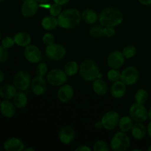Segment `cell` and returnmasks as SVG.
Here are the masks:
<instances>
[{
	"mask_svg": "<svg viewBox=\"0 0 151 151\" xmlns=\"http://www.w3.org/2000/svg\"><path fill=\"white\" fill-rule=\"evenodd\" d=\"M1 101H2V100H1V97H0V105H1Z\"/></svg>",
	"mask_w": 151,
	"mask_h": 151,
	"instance_id": "53",
	"label": "cell"
},
{
	"mask_svg": "<svg viewBox=\"0 0 151 151\" xmlns=\"http://www.w3.org/2000/svg\"><path fill=\"white\" fill-rule=\"evenodd\" d=\"M17 90L13 84H4L0 86V97L2 100H12L18 92Z\"/></svg>",
	"mask_w": 151,
	"mask_h": 151,
	"instance_id": "19",
	"label": "cell"
},
{
	"mask_svg": "<svg viewBox=\"0 0 151 151\" xmlns=\"http://www.w3.org/2000/svg\"><path fill=\"white\" fill-rule=\"evenodd\" d=\"M21 1H25V0H21Z\"/></svg>",
	"mask_w": 151,
	"mask_h": 151,
	"instance_id": "54",
	"label": "cell"
},
{
	"mask_svg": "<svg viewBox=\"0 0 151 151\" xmlns=\"http://www.w3.org/2000/svg\"><path fill=\"white\" fill-rule=\"evenodd\" d=\"M53 1H54V2L56 3V4H60V5L63 6L66 4L67 3H69V1H70V0H53Z\"/></svg>",
	"mask_w": 151,
	"mask_h": 151,
	"instance_id": "41",
	"label": "cell"
},
{
	"mask_svg": "<svg viewBox=\"0 0 151 151\" xmlns=\"http://www.w3.org/2000/svg\"><path fill=\"white\" fill-rule=\"evenodd\" d=\"M47 81L53 86H60L67 81V75L61 69H53L47 74Z\"/></svg>",
	"mask_w": 151,
	"mask_h": 151,
	"instance_id": "7",
	"label": "cell"
},
{
	"mask_svg": "<svg viewBox=\"0 0 151 151\" xmlns=\"http://www.w3.org/2000/svg\"><path fill=\"white\" fill-rule=\"evenodd\" d=\"M111 147H109L107 143L103 140L97 141L93 146V150L94 151H109Z\"/></svg>",
	"mask_w": 151,
	"mask_h": 151,
	"instance_id": "33",
	"label": "cell"
},
{
	"mask_svg": "<svg viewBox=\"0 0 151 151\" xmlns=\"http://www.w3.org/2000/svg\"><path fill=\"white\" fill-rule=\"evenodd\" d=\"M3 148L6 151H22L24 149V144L19 138L10 137L4 142Z\"/></svg>",
	"mask_w": 151,
	"mask_h": 151,
	"instance_id": "16",
	"label": "cell"
},
{
	"mask_svg": "<svg viewBox=\"0 0 151 151\" xmlns=\"http://www.w3.org/2000/svg\"><path fill=\"white\" fill-rule=\"evenodd\" d=\"M24 151H34L33 148H30V147H27V148H24Z\"/></svg>",
	"mask_w": 151,
	"mask_h": 151,
	"instance_id": "49",
	"label": "cell"
},
{
	"mask_svg": "<svg viewBox=\"0 0 151 151\" xmlns=\"http://www.w3.org/2000/svg\"><path fill=\"white\" fill-rule=\"evenodd\" d=\"M147 134H148V136L151 138V120L148 123V125H147Z\"/></svg>",
	"mask_w": 151,
	"mask_h": 151,
	"instance_id": "46",
	"label": "cell"
},
{
	"mask_svg": "<svg viewBox=\"0 0 151 151\" xmlns=\"http://www.w3.org/2000/svg\"><path fill=\"white\" fill-rule=\"evenodd\" d=\"M49 10H50V13L51 16H55V17H58L62 12L61 5L54 2V4H51Z\"/></svg>",
	"mask_w": 151,
	"mask_h": 151,
	"instance_id": "36",
	"label": "cell"
},
{
	"mask_svg": "<svg viewBox=\"0 0 151 151\" xmlns=\"http://www.w3.org/2000/svg\"><path fill=\"white\" fill-rule=\"evenodd\" d=\"M77 151H91V149L87 145H79L78 147L75 148Z\"/></svg>",
	"mask_w": 151,
	"mask_h": 151,
	"instance_id": "40",
	"label": "cell"
},
{
	"mask_svg": "<svg viewBox=\"0 0 151 151\" xmlns=\"http://www.w3.org/2000/svg\"><path fill=\"white\" fill-rule=\"evenodd\" d=\"M31 76L28 72L25 70H19L13 77V85L19 91H25L30 86Z\"/></svg>",
	"mask_w": 151,
	"mask_h": 151,
	"instance_id": "5",
	"label": "cell"
},
{
	"mask_svg": "<svg viewBox=\"0 0 151 151\" xmlns=\"http://www.w3.org/2000/svg\"><path fill=\"white\" fill-rule=\"evenodd\" d=\"M115 29L112 27H103V35L104 36L108 37V38H111L113 37L115 35Z\"/></svg>",
	"mask_w": 151,
	"mask_h": 151,
	"instance_id": "39",
	"label": "cell"
},
{
	"mask_svg": "<svg viewBox=\"0 0 151 151\" xmlns=\"http://www.w3.org/2000/svg\"><path fill=\"white\" fill-rule=\"evenodd\" d=\"M42 41H43V43H44V44H46L47 46L54 44L55 43L54 35H52V34L50 33V32H47V33H45L44 35H43Z\"/></svg>",
	"mask_w": 151,
	"mask_h": 151,
	"instance_id": "38",
	"label": "cell"
},
{
	"mask_svg": "<svg viewBox=\"0 0 151 151\" xmlns=\"http://www.w3.org/2000/svg\"><path fill=\"white\" fill-rule=\"evenodd\" d=\"M63 71L67 75V76H74L79 71V66L76 61L70 60L66 63Z\"/></svg>",
	"mask_w": 151,
	"mask_h": 151,
	"instance_id": "28",
	"label": "cell"
},
{
	"mask_svg": "<svg viewBox=\"0 0 151 151\" xmlns=\"http://www.w3.org/2000/svg\"><path fill=\"white\" fill-rule=\"evenodd\" d=\"M122 53L125 58H132L137 53V48L133 45H128L123 49Z\"/></svg>",
	"mask_w": 151,
	"mask_h": 151,
	"instance_id": "31",
	"label": "cell"
},
{
	"mask_svg": "<svg viewBox=\"0 0 151 151\" xmlns=\"http://www.w3.org/2000/svg\"><path fill=\"white\" fill-rule=\"evenodd\" d=\"M14 105L17 109H24L27 105L28 99L27 96L24 91H19L16 93L13 99Z\"/></svg>",
	"mask_w": 151,
	"mask_h": 151,
	"instance_id": "26",
	"label": "cell"
},
{
	"mask_svg": "<svg viewBox=\"0 0 151 151\" xmlns=\"http://www.w3.org/2000/svg\"><path fill=\"white\" fill-rule=\"evenodd\" d=\"M13 38L16 45L22 47H26L27 46L29 45L32 41L30 35L28 32L23 31L16 32L13 36Z\"/></svg>",
	"mask_w": 151,
	"mask_h": 151,
	"instance_id": "21",
	"label": "cell"
},
{
	"mask_svg": "<svg viewBox=\"0 0 151 151\" xmlns=\"http://www.w3.org/2000/svg\"><path fill=\"white\" fill-rule=\"evenodd\" d=\"M81 19L82 16L78 9H66L58 16V26L63 29H72L79 24Z\"/></svg>",
	"mask_w": 151,
	"mask_h": 151,
	"instance_id": "1",
	"label": "cell"
},
{
	"mask_svg": "<svg viewBox=\"0 0 151 151\" xmlns=\"http://www.w3.org/2000/svg\"><path fill=\"white\" fill-rule=\"evenodd\" d=\"M4 78H5V75H4V72L0 69V84L4 82Z\"/></svg>",
	"mask_w": 151,
	"mask_h": 151,
	"instance_id": "44",
	"label": "cell"
},
{
	"mask_svg": "<svg viewBox=\"0 0 151 151\" xmlns=\"http://www.w3.org/2000/svg\"><path fill=\"white\" fill-rule=\"evenodd\" d=\"M16 109L14 103L10 102V100H2L0 105V113L4 117L10 119L15 116Z\"/></svg>",
	"mask_w": 151,
	"mask_h": 151,
	"instance_id": "18",
	"label": "cell"
},
{
	"mask_svg": "<svg viewBox=\"0 0 151 151\" xmlns=\"http://www.w3.org/2000/svg\"><path fill=\"white\" fill-rule=\"evenodd\" d=\"M39 8V4L35 0H25L21 7V13L25 18H31L35 16Z\"/></svg>",
	"mask_w": 151,
	"mask_h": 151,
	"instance_id": "13",
	"label": "cell"
},
{
	"mask_svg": "<svg viewBox=\"0 0 151 151\" xmlns=\"http://www.w3.org/2000/svg\"><path fill=\"white\" fill-rule=\"evenodd\" d=\"M82 19L85 23L88 24H94L97 20H98V15L97 14L95 11L92 9L87 8L83 11Z\"/></svg>",
	"mask_w": 151,
	"mask_h": 151,
	"instance_id": "25",
	"label": "cell"
},
{
	"mask_svg": "<svg viewBox=\"0 0 151 151\" xmlns=\"http://www.w3.org/2000/svg\"><path fill=\"white\" fill-rule=\"evenodd\" d=\"M92 88L94 92L97 95L103 96L108 91V85L101 78H97L93 81Z\"/></svg>",
	"mask_w": 151,
	"mask_h": 151,
	"instance_id": "23",
	"label": "cell"
},
{
	"mask_svg": "<svg viewBox=\"0 0 151 151\" xmlns=\"http://www.w3.org/2000/svg\"><path fill=\"white\" fill-rule=\"evenodd\" d=\"M1 38H2V34H1V30H0V41H1Z\"/></svg>",
	"mask_w": 151,
	"mask_h": 151,
	"instance_id": "50",
	"label": "cell"
},
{
	"mask_svg": "<svg viewBox=\"0 0 151 151\" xmlns=\"http://www.w3.org/2000/svg\"><path fill=\"white\" fill-rule=\"evenodd\" d=\"M107 78L113 83L120 81L121 72L117 69H111L107 73Z\"/></svg>",
	"mask_w": 151,
	"mask_h": 151,
	"instance_id": "30",
	"label": "cell"
},
{
	"mask_svg": "<svg viewBox=\"0 0 151 151\" xmlns=\"http://www.w3.org/2000/svg\"><path fill=\"white\" fill-rule=\"evenodd\" d=\"M91 36L94 38H100L103 36V28L100 26L91 27L89 29Z\"/></svg>",
	"mask_w": 151,
	"mask_h": 151,
	"instance_id": "32",
	"label": "cell"
},
{
	"mask_svg": "<svg viewBox=\"0 0 151 151\" xmlns=\"http://www.w3.org/2000/svg\"><path fill=\"white\" fill-rule=\"evenodd\" d=\"M4 1V0H0V3H1L2 1Z\"/></svg>",
	"mask_w": 151,
	"mask_h": 151,
	"instance_id": "52",
	"label": "cell"
},
{
	"mask_svg": "<svg viewBox=\"0 0 151 151\" xmlns=\"http://www.w3.org/2000/svg\"><path fill=\"white\" fill-rule=\"evenodd\" d=\"M24 56L29 63H37L41 61L42 58V53L37 46L29 44L24 48Z\"/></svg>",
	"mask_w": 151,
	"mask_h": 151,
	"instance_id": "11",
	"label": "cell"
},
{
	"mask_svg": "<svg viewBox=\"0 0 151 151\" xmlns=\"http://www.w3.org/2000/svg\"><path fill=\"white\" fill-rule=\"evenodd\" d=\"M126 85L121 81L114 82L111 87V94L115 98H121L126 93Z\"/></svg>",
	"mask_w": 151,
	"mask_h": 151,
	"instance_id": "20",
	"label": "cell"
},
{
	"mask_svg": "<svg viewBox=\"0 0 151 151\" xmlns=\"http://www.w3.org/2000/svg\"><path fill=\"white\" fill-rule=\"evenodd\" d=\"M45 53L49 59L52 60H60L65 57L66 54V49L61 44H52L47 46Z\"/></svg>",
	"mask_w": 151,
	"mask_h": 151,
	"instance_id": "8",
	"label": "cell"
},
{
	"mask_svg": "<svg viewBox=\"0 0 151 151\" xmlns=\"http://www.w3.org/2000/svg\"><path fill=\"white\" fill-rule=\"evenodd\" d=\"M15 44H16V43H15L13 37L6 36L4 37L3 38H1V45L2 46V47H4V48L7 49V50L13 47V46H14Z\"/></svg>",
	"mask_w": 151,
	"mask_h": 151,
	"instance_id": "34",
	"label": "cell"
},
{
	"mask_svg": "<svg viewBox=\"0 0 151 151\" xmlns=\"http://www.w3.org/2000/svg\"><path fill=\"white\" fill-rule=\"evenodd\" d=\"M9 56H10V54H9L8 50L0 45V63H5L8 60Z\"/></svg>",
	"mask_w": 151,
	"mask_h": 151,
	"instance_id": "37",
	"label": "cell"
},
{
	"mask_svg": "<svg viewBox=\"0 0 151 151\" xmlns=\"http://www.w3.org/2000/svg\"><path fill=\"white\" fill-rule=\"evenodd\" d=\"M131 134L136 139H143L147 134V127L142 122H136L131 128Z\"/></svg>",
	"mask_w": 151,
	"mask_h": 151,
	"instance_id": "22",
	"label": "cell"
},
{
	"mask_svg": "<svg viewBox=\"0 0 151 151\" xmlns=\"http://www.w3.org/2000/svg\"><path fill=\"white\" fill-rule=\"evenodd\" d=\"M76 133L75 129L69 125L62 127L58 133V138L60 141L64 145H69L75 140Z\"/></svg>",
	"mask_w": 151,
	"mask_h": 151,
	"instance_id": "15",
	"label": "cell"
},
{
	"mask_svg": "<svg viewBox=\"0 0 151 151\" xmlns=\"http://www.w3.org/2000/svg\"><path fill=\"white\" fill-rule=\"evenodd\" d=\"M47 81L44 77L38 76L32 78L30 86L34 94L37 96L43 95L47 90Z\"/></svg>",
	"mask_w": 151,
	"mask_h": 151,
	"instance_id": "12",
	"label": "cell"
},
{
	"mask_svg": "<svg viewBox=\"0 0 151 151\" xmlns=\"http://www.w3.org/2000/svg\"><path fill=\"white\" fill-rule=\"evenodd\" d=\"M139 2L145 6H149L151 4V0H138Z\"/></svg>",
	"mask_w": 151,
	"mask_h": 151,
	"instance_id": "43",
	"label": "cell"
},
{
	"mask_svg": "<svg viewBox=\"0 0 151 151\" xmlns=\"http://www.w3.org/2000/svg\"><path fill=\"white\" fill-rule=\"evenodd\" d=\"M94 127H95L96 129L97 130H101L102 128H104V127H103V122H102L101 120L96 122V123L94 124Z\"/></svg>",
	"mask_w": 151,
	"mask_h": 151,
	"instance_id": "42",
	"label": "cell"
},
{
	"mask_svg": "<svg viewBox=\"0 0 151 151\" xmlns=\"http://www.w3.org/2000/svg\"><path fill=\"white\" fill-rule=\"evenodd\" d=\"M139 79V72L134 66H128L121 72L120 81L126 86H131Z\"/></svg>",
	"mask_w": 151,
	"mask_h": 151,
	"instance_id": "9",
	"label": "cell"
},
{
	"mask_svg": "<svg viewBox=\"0 0 151 151\" xmlns=\"http://www.w3.org/2000/svg\"><path fill=\"white\" fill-rule=\"evenodd\" d=\"M47 72H48V66H47V63H38L36 66V69H35L36 75L38 76L44 77L45 75H47Z\"/></svg>",
	"mask_w": 151,
	"mask_h": 151,
	"instance_id": "35",
	"label": "cell"
},
{
	"mask_svg": "<svg viewBox=\"0 0 151 151\" xmlns=\"http://www.w3.org/2000/svg\"><path fill=\"white\" fill-rule=\"evenodd\" d=\"M149 97L148 92L144 88H140L136 92L134 98H135L136 103H140V104H144L147 101Z\"/></svg>",
	"mask_w": 151,
	"mask_h": 151,
	"instance_id": "29",
	"label": "cell"
},
{
	"mask_svg": "<svg viewBox=\"0 0 151 151\" xmlns=\"http://www.w3.org/2000/svg\"><path fill=\"white\" fill-rule=\"evenodd\" d=\"M79 73L81 78L86 81H94L102 78L97 63L91 59H86L79 66Z\"/></svg>",
	"mask_w": 151,
	"mask_h": 151,
	"instance_id": "3",
	"label": "cell"
},
{
	"mask_svg": "<svg viewBox=\"0 0 151 151\" xmlns=\"http://www.w3.org/2000/svg\"><path fill=\"white\" fill-rule=\"evenodd\" d=\"M57 96L61 103H68L70 101L74 96V89L72 86L63 84L60 86L58 91Z\"/></svg>",
	"mask_w": 151,
	"mask_h": 151,
	"instance_id": "17",
	"label": "cell"
},
{
	"mask_svg": "<svg viewBox=\"0 0 151 151\" xmlns=\"http://www.w3.org/2000/svg\"><path fill=\"white\" fill-rule=\"evenodd\" d=\"M131 145L129 137L122 131H118L111 140V148L114 151H125Z\"/></svg>",
	"mask_w": 151,
	"mask_h": 151,
	"instance_id": "4",
	"label": "cell"
},
{
	"mask_svg": "<svg viewBox=\"0 0 151 151\" xmlns=\"http://www.w3.org/2000/svg\"><path fill=\"white\" fill-rule=\"evenodd\" d=\"M39 4H43V3H47L50 1V0H35Z\"/></svg>",
	"mask_w": 151,
	"mask_h": 151,
	"instance_id": "47",
	"label": "cell"
},
{
	"mask_svg": "<svg viewBox=\"0 0 151 151\" xmlns=\"http://www.w3.org/2000/svg\"><path fill=\"white\" fill-rule=\"evenodd\" d=\"M41 26L46 30H52L58 26V18L52 16H45L41 20Z\"/></svg>",
	"mask_w": 151,
	"mask_h": 151,
	"instance_id": "24",
	"label": "cell"
},
{
	"mask_svg": "<svg viewBox=\"0 0 151 151\" xmlns=\"http://www.w3.org/2000/svg\"><path fill=\"white\" fill-rule=\"evenodd\" d=\"M119 119L120 117L117 112L115 111H109L103 115L101 121L105 129L111 131L118 126Z\"/></svg>",
	"mask_w": 151,
	"mask_h": 151,
	"instance_id": "10",
	"label": "cell"
},
{
	"mask_svg": "<svg viewBox=\"0 0 151 151\" xmlns=\"http://www.w3.org/2000/svg\"><path fill=\"white\" fill-rule=\"evenodd\" d=\"M147 150H148V151H151V145L149 146L148 148H147Z\"/></svg>",
	"mask_w": 151,
	"mask_h": 151,
	"instance_id": "51",
	"label": "cell"
},
{
	"mask_svg": "<svg viewBox=\"0 0 151 151\" xmlns=\"http://www.w3.org/2000/svg\"><path fill=\"white\" fill-rule=\"evenodd\" d=\"M125 58L123 55L122 52L119 51V50H114V51L111 52L108 56V65L111 69H119L123 66Z\"/></svg>",
	"mask_w": 151,
	"mask_h": 151,
	"instance_id": "14",
	"label": "cell"
},
{
	"mask_svg": "<svg viewBox=\"0 0 151 151\" xmlns=\"http://www.w3.org/2000/svg\"><path fill=\"white\" fill-rule=\"evenodd\" d=\"M98 20L102 27H116L123 21L122 12L114 7H106L100 13Z\"/></svg>",
	"mask_w": 151,
	"mask_h": 151,
	"instance_id": "2",
	"label": "cell"
},
{
	"mask_svg": "<svg viewBox=\"0 0 151 151\" xmlns=\"http://www.w3.org/2000/svg\"><path fill=\"white\" fill-rule=\"evenodd\" d=\"M50 6H51V4H48V2H47V3H43V4H39V7H43V8L48 9V10L50 9Z\"/></svg>",
	"mask_w": 151,
	"mask_h": 151,
	"instance_id": "45",
	"label": "cell"
},
{
	"mask_svg": "<svg viewBox=\"0 0 151 151\" xmlns=\"http://www.w3.org/2000/svg\"><path fill=\"white\" fill-rule=\"evenodd\" d=\"M133 125H134V120L132 119V118L129 116H125L120 118L118 126L121 131L126 133L131 131Z\"/></svg>",
	"mask_w": 151,
	"mask_h": 151,
	"instance_id": "27",
	"label": "cell"
},
{
	"mask_svg": "<svg viewBox=\"0 0 151 151\" xmlns=\"http://www.w3.org/2000/svg\"><path fill=\"white\" fill-rule=\"evenodd\" d=\"M147 115H148V119H150L151 120V107L149 110H147Z\"/></svg>",
	"mask_w": 151,
	"mask_h": 151,
	"instance_id": "48",
	"label": "cell"
},
{
	"mask_svg": "<svg viewBox=\"0 0 151 151\" xmlns=\"http://www.w3.org/2000/svg\"><path fill=\"white\" fill-rule=\"evenodd\" d=\"M129 115L136 122H144L148 119L147 110L144 104L135 103L131 105L129 109Z\"/></svg>",
	"mask_w": 151,
	"mask_h": 151,
	"instance_id": "6",
	"label": "cell"
}]
</instances>
